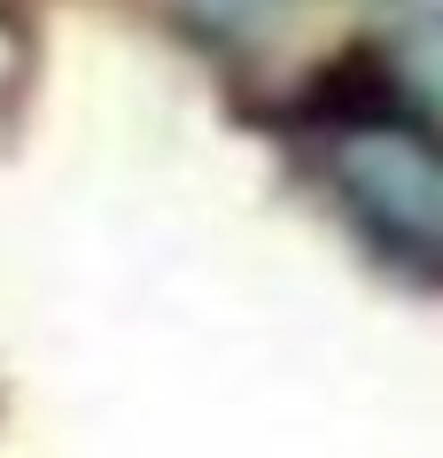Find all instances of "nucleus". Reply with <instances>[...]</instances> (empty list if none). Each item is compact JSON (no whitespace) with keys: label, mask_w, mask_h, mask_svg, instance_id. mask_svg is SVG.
I'll use <instances>...</instances> for the list:
<instances>
[{"label":"nucleus","mask_w":443,"mask_h":458,"mask_svg":"<svg viewBox=\"0 0 443 458\" xmlns=\"http://www.w3.org/2000/svg\"><path fill=\"white\" fill-rule=\"evenodd\" d=\"M327 179L366 217V233L413 257L443 265V140L413 117H358L327 140Z\"/></svg>","instance_id":"1"},{"label":"nucleus","mask_w":443,"mask_h":458,"mask_svg":"<svg viewBox=\"0 0 443 458\" xmlns=\"http://www.w3.org/2000/svg\"><path fill=\"white\" fill-rule=\"evenodd\" d=\"M396 86L443 117V8H428L396 31Z\"/></svg>","instance_id":"2"}]
</instances>
